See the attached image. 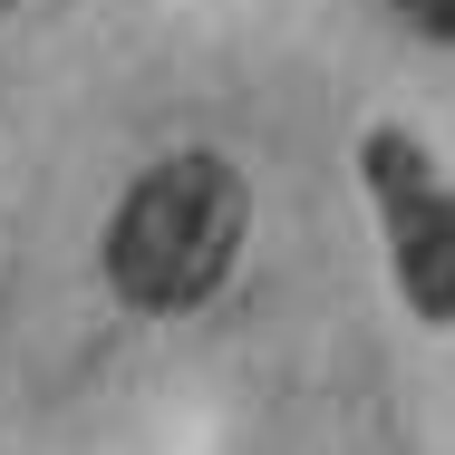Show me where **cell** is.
<instances>
[{
    "label": "cell",
    "instance_id": "obj_4",
    "mask_svg": "<svg viewBox=\"0 0 455 455\" xmlns=\"http://www.w3.org/2000/svg\"><path fill=\"white\" fill-rule=\"evenodd\" d=\"M0 10H10V0H0Z\"/></svg>",
    "mask_w": 455,
    "mask_h": 455
},
{
    "label": "cell",
    "instance_id": "obj_3",
    "mask_svg": "<svg viewBox=\"0 0 455 455\" xmlns=\"http://www.w3.org/2000/svg\"><path fill=\"white\" fill-rule=\"evenodd\" d=\"M397 10H407L427 39H455V0H397Z\"/></svg>",
    "mask_w": 455,
    "mask_h": 455
},
{
    "label": "cell",
    "instance_id": "obj_2",
    "mask_svg": "<svg viewBox=\"0 0 455 455\" xmlns=\"http://www.w3.org/2000/svg\"><path fill=\"white\" fill-rule=\"evenodd\" d=\"M359 184L387 223V262H397V291L427 330H455V184L427 165L417 136H359Z\"/></svg>",
    "mask_w": 455,
    "mask_h": 455
},
{
    "label": "cell",
    "instance_id": "obj_1",
    "mask_svg": "<svg viewBox=\"0 0 455 455\" xmlns=\"http://www.w3.org/2000/svg\"><path fill=\"white\" fill-rule=\"evenodd\" d=\"M252 194L223 156H165L126 184V204L107 213V281L126 310H194L213 300L233 252H243Z\"/></svg>",
    "mask_w": 455,
    "mask_h": 455
}]
</instances>
